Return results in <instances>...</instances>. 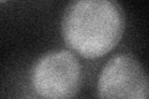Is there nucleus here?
<instances>
[{
  "label": "nucleus",
  "mask_w": 149,
  "mask_h": 99,
  "mask_svg": "<svg viewBox=\"0 0 149 99\" xmlns=\"http://www.w3.org/2000/svg\"><path fill=\"white\" fill-rule=\"evenodd\" d=\"M81 83L82 66L70 51L46 52L32 66L31 84L42 99H72Z\"/></svg>",
  "instance_id": "f03ea898"
},
{
  "label": "nucleus",
  "mask_w": 149,
  "mask_h": 99,
  "mask_svg": "<svg viewBox=\"0 0 149 99\" xmlns=\"http://www.w3.org/2000/svg\"><path fill=\"white\" fill-rule=\"evenodd\" d=\"M125 27L122 6L112 0H77L61 19V35L70 50L85 58H98L119 44Z\"/></svg>",
  "instance_id": "f257e3e1"
},
{
  "label": "nucleus",
  "mask_w": 149,
  "mask_h": 99,
  "mask_svg": "<svg viewBox=\"0 0 149 99\" xmlns=\"http://www.w3.org/2000/svg\"><path fill=\"white\" fill-rule=\"evenodd\" d=\"M148 77L136 56L116 53L103 64L97 79L100 99H148Z\"/></svg>",
  "instance_id": "7ed1b4c3"
}]
</instances>
